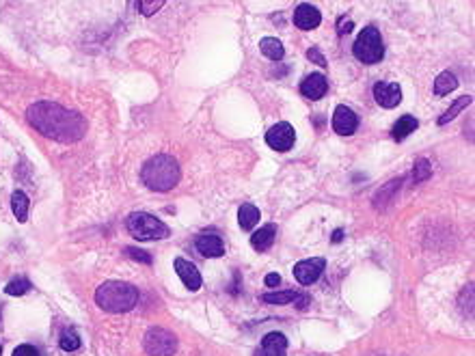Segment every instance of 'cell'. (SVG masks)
I'll return each mask as SVG.
<instances>
[{"label": "cell", "mask_w": 475, "mask_h": 356, "mask_svg": "<svg viewBox=\"0 0 475 356\" xmlns=\"http://www.w3.org/2000/svg\"><path fill=\"white\" fill-rule=\"evenodd\" d=\"M260 210H257L253 203H242L240 210H238V223H240V227L244 231H251L257 223H260Z\"/></svg>", "instance_id": "obj_18"}, {"label": "cell", "mask_w": 475, "mask_h": 356, "mask_svg": "<svg viewBox=\"0 0 475 356\" xmlns=\"http://www.w3.org/2000/svg\"><path fill=\"white\" fill-rule=\"evenodd\" d=\"M197 251L203 257H223L225 255V244L221 240V235L216 231H203L197 235Z\"/></svg>", "instance_id": "obj_11"}, {"label": "cell", "mask_w": 475, "mask_h": 356, "mask_svg": "<svg viewBox=\"0 0 475 356\" xmlns=\"http://www.w3.org/2000/svg\"><path fill=\"white\" fill-rule=\"evenodd\" d=\"M352 52L354 56L359 58L361 63L365 65H376L383 61L385 56V44H383V37H381V31L374 28V26H367L359 33V37H356V42L352 46Z\"/></svg>", "instance_id": "obj_5"}, {"label": "cell", "mask_w": 475, "mask_h": 356, "mask_svg": "<svg viewBox=\"0 0 475 356\" xmlns=\"http://www.w3.org/2000/svg\"><path fill=\"white\" fill-rule=\"evenodd\" d=\"M417 128H419V121H417V119H415L412 115H404V117L398 119V121H395V126H393V130H391V136L400 143V141H404V138H408Z\"/></svg>", "instance_id": "obj_17"}, {"label": "cell", "mask_w": 475, "mask_h": 356, "mask_svg": "<svg viewBox=\"0 0 475 356\" xmlns=\"http://www.w3.org/2000/svg\"><path fill=\"white\" fill-rule=\"evenodd\" d=\"M13 356H39V350H37L35 346L24 344V346H17V348L13 350Z\"/></svg>", "instance_id": "obj_29"}, {"label": "cell", "mask_w": 475, "mask_h": 356, "mask_svg": "<svg viewBox=\"0 0 475 356\" xmlns=\"http://www.w3.org/2000/svg\"><path fill=\"white\" fill-rule=\"evenodd\" d=\"M95 303L108 313H126L138 303V289L124 281H106L97 287Z\"/></svg>", "instance_id": "obj_3"}, {"label": "cell", "mask_w": 475, "mask_h": 356, "mask_svg": "<svg viewBox=\"0 0 475 356\" xmlns=\"http://www.w3.org/2000/svg\"><path fill=\"white\" fill-rule=\"evenodd\" d=\"M328 91V80L322 74H309L305 80L301 83V93L307 97V100H322Z\"/></svg>", "instance_id": "obj_14"}, {"label": "cell", "mask_w": 475, "mask_h": 356, "mask_svg": "<svg viewBox=\"0 0 475 356\" xmlns=\"http://www.w3.org/2000/svg\"><path fill=\"white\" fill-rule=\"evenodd\" d=\"M0 354H3V346H0Z\"/></svg>", "instance_id": "obj_34"}, {"label": "cell", "mask_w": 475, "mask_h": 356, "mask_svg": "<svg viewBox=\"0 0 475 356\" xmlns=\"http://www.w3.org/2000/svg\"><path fill=\"white\" fill-rule=\"evenodd\" d=\"M340 35H348L350 31H352V19H346V17H342L340 19Z\"/></svg>", "instance_id": "obj_31"}, {"label": "cell", "mask_w": 475, "mask_h": 356, "mask_svg": "<svg viewBox=\"0 0 475 356\" xmlns=\"http://www.w3.org/2000/svg\"><path fill=\"white\" fill-rule=\"evenodd\" d=\"M288 350V339L283 332H268L262 339L260 350L255 352V356H285Z\"/></svg>", "instance_id": "obj_15"}, {"label": "cell", "mask_w": 475, "mask_h": 356, "mask_svg": "<svg viewBox=\"0 0 475 356\" xmlns=\"http://www.w3.org/2000/svg\"><path fill=\"white\" fill-rule=\"evenodd\" d=\"M356 128H359V117H356V112L348 106H338L333 112V130L338 132L340 136H350L356 132Z\"/></svg>", "instance_id": "obj_10"}, {"label": "cell", "mask_w": 475, "mask_h": 356, "mask_svg": "<svg viewBox=\"0 0 475 356\" xmlns=\"http://www.w3.org/2000/svg\"><path fill=\"white\" fill-rule=\"evenodd\" d=\"M307 58H309V61H315V63H318V65H326V58L322 56V52L318 50V48H311V50H307Z\"/></svg>", "instance_id": "obj_30"}, {"label": "cell", "mask_w": 475, "mask_h": 356, "mask_svg": "<svg viewBox=\"0 0 475 356\" xmlns=\"http://www.w3.org/2000/svg\"><path fill=\"white\" fill-rule=\"evenodd\" d=\"M126 227L130 231V235L138 242H149V240H165L169 237V227L156 219V216L147 214V212H134L128 216Z\"/></svg>", "instance_id": "obj_4"}, {"label": "cell", "mask_w": 475, "mask_h": 356, "mask_svg": "<svg viewBox=\"0 0 475 356\" xmlns=\"http://www.w3.org/2000/svg\"><path fill=\"white\" fill-rule=\"evenodd\" d=\"M260 50L266 58H270V61H281L285 56V48L276 37H264L260 42Z\"/></svg>", "instance_id": "obj_19"}, {"label": "cell", "mask_w": 475, "mask_h": 356, "mask_svg": "<svg viewBox=\"0 0 475 356\" xmlns=\"http://www.w3.org/2000/svg\"><path fill=\"white\" fill-rule=\"evenodd\" d=\"M374 100L383 108H395L402 102V89L398 83H376L374 85Z\"/></svg>", "instance_id": "obj_9"}, {"label": "cell", "mask_w": 475, "mask_h": 356, "mask_svg": "<svg viewBox=\"0 0 475 356\" xmlns=\"http://www.w3.org/2000/svg\"><path fill=\"white\" fill-rule=\"evenodd\" d=\"M432 175V167L428 160H424V158H419L417 162H415V169H412V182L419 184L424 180H428V177Z\"/></svg>", "instance_id": "obj_25"}, {"label": "cell", "mask_w": 475, "mask_h": 356, "mask_svg": "<svg viewBox=\"0 0 475 356\" xmlns=\"http://www.w3.org/2000/svg\"><path fill=\"white\" fill-rule=\"evenodd\" d=\"M26 291H31V281L28 279H13L5 287V294L7 296H24Z\"/></svg>", "instance_id": "obj_26"}, {"label": "cell", "mask_w": 475, "mask_h": 356, "mask_svg": "<svg viewBox=\"0 0 475 356\" xmlns=\"http://www.w3.org/2000/svg\"><path fill=\"white\" fill-rule=\"evenodd\" d=\"M28 207H31V201H28L26 192L15 190V192L11 194V210H13L15 219H17L19 223H26V219H28Z\"/></svg>", "instance_id": "obj_20"}, {"label": "cell", "mask_w": 475, "mask_h": 356, "mask_svg": "<svg viewBox=\"0 0 475 356\" xmlns=\"http://www.w3.org/2000/svg\"><path fill=\"white\" fill-rule=\"evenodd\" d=\"M294 141H296V132H294V128L288 121L276 124V126H272L266 132L268 147H272L276 151H290L294 147Z\"/></svg>", "instance_id": "obj_7"}, {"label": "cell", "mask_w": 475, "mask_h": 356, "mask_svg": "<svg viewBox=\"0 0 475 356\" xmlns=\"http://www.w3.org/2000/svg\"><path fill=\"white\" fill-rule=\"evenodd\" d=\"M28 124L46 138L58 143H76L87 132V121L81 112L69 110L56 102H37L26 110Z\"/></svg>", "instance_id": "obj_1"}, {"label": "cell", "mask_w": 475, "mask_h": 356, "mask_svg": "<svg viewBox=\"0 0 475 356\" xmlns=\"http://www.w3.org/2000/svg\"><path fill=\"white\" fill-rule=\"evenodd\" d=\"M471 102H473V97H471V95H462V97H458V100L449 106V110H447L443 117H439V126H445V124H449V121H451V119H456V117H458V112H462V110H465Z\"/></svg>", "instance_id": "obj_22"}, {"label": "cell", "mask_w": 475, "mask_h": 356, "mask_svg": "<svg viewBox=\"0 0 475 356\" xmlns=\"http://www.w3.org/2000/svg\"><path fill=\"white\" fill-rule=\"evenodd\" d=\"M173 266H175L177 276H180L182 283H184L190 291H197V289L201 287V274H199V270H197L194 264L186 262L184 257H175Z\"/></svg>", "instance_id": "obj_12"}, {"label": "cell", "mask_w": 475, "mask_h": 356, "mask_svg": "<svg viewBox=\"0 0 475 356\" xmlns=\"http://www.w3.org/2000/svg\"><path fill=\"white\" fill-rule=\"evenodd\" d=\"M126 253L132 257V260H136V262H143V264H151V255H147L145 251H138V248H126Z\"/></svg>", "instance_id": "obj_28"}, {"label": "cell", "mask_w": 475, "mask_h": 356, "mask_svg": "<svg viewBox=\"0 0 475 356\" xmlns=\"http://www.w3.org/2000/svg\"><path fill=\"white\" fill-rule=\"evenodd\" d=\"M143 346L149 356H173L177 350V339L167 328H149L145 332Z\"/></svg>", "instance_id": "obj_6"}, {"label": "cell", "mask_w": 475, "mask_h": 356, "mask_svg": "<svg viewBox=\"0 0 475 356\" xmlns=\"http://www.w3.org/2000/svg\"><path fill=\"white\" fill-rule=\"evenodd\" d=\"M342 237H344V231L342 229H338L333 233V242H342Z\"/></svg>", "instance_id": "obj_33"}, {"label": "cell", "mask_w": 475, "mask_h": 356, "mask_svg": "<svg viewBox=\"0 0 475 356\" xmlns=\"http://www.w3.org/2000/svg\"><path fill=\"white\" fill-rule=\"evenodd\" d=\"M162 5H165V0H138L136 3L138 11L143 15H153L158 9H162Z\"/></svg>", "instance_id": "obj_27"}, {"label": "cell", "mask_w": 475, "mask_h": 356, "mask_svg": "<svg viewBox=\"0 0 475 356\" xmlns=\"http://www.w3.org/2000/svg\"><path fill=\"white\" fill-rule=\"evenodd\" d=\"M458 87V80L456 76H453L451 71H441L437 76V80H434V95H447L449 91H453Z\"/></svg>", "instance_id": "obj_21"}, {"label": "cell", "mask_w": 475, "mask_h": 356, "mask_svg": "<svg viewBox=\"0 0 475 356\" xmlns=\"http://www.w3.org/2000/svg\"><path fill=\"white\" fill-rule=\"evenodd\" d=\"M326 262L322 257H313V260H303L294 266V276L301 285H311L320 279V274L324 272Z\"/></svg>", "instance_id": "obj_8"}, {"label": "cell", "mask_w": 475, "mask_h": 356, "mask_svg": "<svg viewBox=\"0 0 475 356\" xmlns=\"http://www.w3.org/2000/svg\"><path fill=\"white\" fill-rule=\"evenodd\" d=\"M266 285H268V287H276V285H281V276H279V274H274V272H272V274H268V276H266Z\"/></svg>", "instance_id": "obj_32"}, {"label": "cell", "mask_w": 475, "mask_h": 356, "mask_svg": "<svg viewBox=\"0 0 475 356\" xmlns=\"http://www.w3.org/2000/svg\"><path fill=\"white\" fill-rule=\"evenodd\" d=\"M296 296H299V294L292 291V289H288V291H272V294H264L262 300L268 303V305H290V303H294Z\"/></svg>", "instance_id": "obj_23"}, {"label": "cell", "mask_w": 475, "mask_h": 356, "mask_svg": "<svg viewBox=\"0 0 475 356\" xmlns=\"http://www.w3.org/2000/svg\"><path fill=\"white\" fill-rule=\"evenodd\" d=\"M180 164H177L175 158L160 153L153 155L143 164L141 169V180L149 190L156 192H169L180 182Z\"/></svg>", "instance_id": "obj_2"}, {"label": "cell", "mask_w": 475, "mask_h": 356, "mask_svg": "<svg viewBox=\"0 0 475 356\" xmlns=\"http://www.w3.org/2000/svg\"><path fill=\"white\" fill-rule=\"evenodd\" d=\"M58 344H61V350H65V352H76L78 348H81V337H78V332L74 328H65L61 332Z\"/></svg>", "instance_id": "obj_24"}, {"label": "cell", "mask_w": 475, "mask_h": 356, "mask_svg": "<svg viewBox=\"0 0 475 356\" xmlns=\"http://www.w3.org/2000/svg\"><path fill=\"white\" fill-rule=\"evenodd\" d=\"M274 235H276V227L274 225H264L262 229H257L253 235H251V246L255 251H268L272 244H274Z\"/></svg>", "instance_id": "obj_16"}, {"label": "cell", "mask_w": 475, "mask_h": 356, "mask_svg": "<svg viewBox=\"0 0 475 356\" xmlns=\"http://www.w3.org/2000/svg\"><path fill=\"white\" fill-rule=\"evenodd\" d=\"M320 22H322V15L313 5L303 3V5H299L294 9V24L299 26L301 31H313V28L320 26Z\"/></svg>", "instance_id": "obj_13"}]
</instances>
